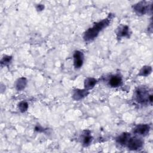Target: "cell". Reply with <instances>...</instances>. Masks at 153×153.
I'll list each match as a JSON object with an SVG mask.
<instances>
[{
	"instance_id": "obj_6",
	"label": "cell",
	"mask_w": 153,
	"mask_h": 153,
	"mask_svg": "<svg viewBox=\"0 0 153 153\" xmlns=\"http://www.w3.org/2000/svg\"><path fill=\"white\" fill-rule=\"evenodd\" d=\"M135 11L139 14H144L147 11L148 7L145 4V2H141L134 5Z\"/></svg>"
},
{
	"instance_id": "obj_14",
	"label": "cell",
	"mask_w": 153,
	"mask_h": 153,
	"mask_svg": "<svg viewBox=\"0 0 153 153\" xmlns=\"http://www.w3.org/2000/svg\"><path fill=\"white\" fill-rule=\"evenodd\" d=\"M120 35L122 37H126L129 34V28L126 26H124L122 28V30H120L119 32Z\"/></svg>"
},
{
	"instance_id": "obj_2",
	"label": "cell",
	"mask_w": 153,
	"mask_h": 153,
	"mask_svg": "<svg viewBox=\"0 0 153 153\" xmlns=\"http://www.w3.org/2000/svg\"><path fill=\"white\" fill-rule=\"evenodd\" d=\"M129 148L132 150H136L142 147L143 141L141 138H130L129 139L128 142L127 143Z\"/></svg>"
},
{
	"instance_id": "obj_13",
	"label": "cell",
	"mask_w": 153,
	"mask_h": 153,
	"mask_svg": "<svg viewBox=\"0 0 153 153\" xmlns=\"http://www.w3.org/2000/svg\"><path fill=\"white\" fill-rule=\"evenodd\" d=\"M28 108V105L26 102H21L19 104V108L21 112H25Z\"/></svg>"
},
{
	"instance_id": "obj_15",
	"label": "cell",
	"mask_w": 153,
	"mask_h": 153,
	"mask_svg": "<svg viewBox=\"0 0 153 153\" xmlns=\"http://www.w3.org/2000/svg\"><path fill=\"white\" fill-rule=\"evenodd\" d=\"M91 139H92V138L89 135L86 136L84 137V141H83L85 145H88V143H89L91 142V140H92Z\"/></svg>"
},
{
	"instance_id": "obj_5",
	"label": "cell",
	"mask_w": 153,
	"mask_h": 153,
	"mask_svg": "<svg viewBox=\"0 0 153 153\" xmlns=\"http://www.w3.org/2000/svg\"><path fill=\"white\" fill-rule=\"evenodd\" d=\"M74 66L76 68H80L83 65V56L82 52L77 51L74 54Z\"/></svg>"
},
{
	"instance_id": "obj_8",
	"label": "cell",
	"mask_w": 153,
	"mask_h": 153,
	"mask_svg": "<svg viewBox=\"0 0 153 153\" xmlns=\"http://www.w3.org/2000/svg\"><path fill=\"white\" fill-rule=\"evenodd\" d=\"M87 93H88L87 92V90H77L76 91H75L74 93V98L75 100H80L85 97V96L87 95Z\"/></svg>"
},
{
	"instance_id": "obj_11",
	"label": "cell",
	"mask_w": 153,
	"mask_h": 153,
	"mask_svg": "<svg viewBox=\"0 0 153 153\" xmlns=\"http://www.w3.org/2000/svg\"><path fill=\"white\" fill-rule=\"evenodd\" d=\"M96 83V80L92 78H87L85 81V87L87 88H91L94 87L95 84Z\"/></svg>"
},
{
	"instance_id": "obj_3",
	"label": "cell",
	"mask_w": 153,
	"mask_h": 153,
	"mask_svg": "<svg viewBox=\"0 0 153 153\" xmlns=\"http://www.w3.org/2000/svg\"><path fill=\"white\" fill-rule=\"evenodd\" d=\"M148 92L143 88H139L136 92V99L140 103H143L148 100Z\"/></svg>"
},
{
	"instance_id": "obj_7",
	"label": "cell",
	"mask_w": 153,
	"mask_h": 153,
	"mask_svg": "<svg viewBox=\"0 0 153 153\" xmlns=\"http://www.w3.org/2000/svg\"><path fill=\"white\" fill-rule=\"evenodd\" d=\"M131 138V135L124 133H123L122 135H120L118 138H117V142L120 144L124 146V145H127L129 139Z\"/></svg>"
},
{
	"instance_id": "obj_1",
	"label": "cell",
	"mask_w": 153,
	"mask_h": 153,
	"mask_svg": "<svg viewBox=\"0 0 153 153\" xmlns=\"http://www.w3.org/2000/svg\"><path fill=\"white\" fill-rule=\"evenodd\" d=\"M109 20L108 19H104L97 23L91 28L88 29L84 34V39L86 41H90L98 36L99 32L104 28L108 25Z\"/></svg>"
},
{
	"instance_id": "obj_16",
	"label": "cell",
	"mask_w": 153,
	"mask_h": 153,
	"mask_svg": "<svg viewBox=\"0 0 153 153\" xmlns=\"http://www.w3.org/2000/svg\"><path fill=\"white\" fill-rule=\"evenodd\" d=\"M12 59V58L10 57V56H5V57L2 59L1 61V63H4V64H7L9 62H10V60Z\"/></svg>"
},
{
	"instance_id": "obj_4",
	"label": "cell",
	"mask_w": 153,
	"mask_h": 153,
	"mask_svg": "<svg viewBox=\"0 0 153 153\" xmlns=\"http://www.w3.org/2000/svg\"><path fill=\"white\" fill-rule=\"evenodd\" d=\"M150 131V126L147 124H140L137 126L135 129L134 132L139 135L146 136Z\"/></svg>"
},
{
	"instance_id": "obj_12",
	"label": "cell",
	"mask_w": 153,
	"mask_h": 153,
	"mask_svg": "<svg viewBox=\"0 0 153 153\" xmlns=\"http://www.w3.org/2000/svg\"><path fill=\"white\" fill-rule=\"evenodd\" d=\"M152 71V68L151 67H144L140 71L139 75L141 76H147L149 75Z\"/></svg>"
},
{
	"instance_id": "obj_10",
	"label": "cell",
	"mask_w": 153,
	"mask_h": 153,
	"mask_svg": "<svg viewBox=\"0 0 153 153\" xmlns=\"http://www.w3.org/2000/svg\"><path fill=\"white\" fill-rule=\"evenodd\" d=\"M121 83H122V78L119 76L112 77L109 81V84L112 87H117Z\"/></svg>"
},
{
	"instance_id": "obj_17",
	"label": "cell",
	"mask_w": 153,
	"mask_h": 153,
	"mask_svg": "<svg viewBox=\"0 0 153 153\" xmlns=\"http://www.w3.org/2000/svg\"><path fill=\"white\" fill-rule=\"evenodd\" d=\"M44 9V6L42 5H38L37 6V9L39 10H42Z\"/></svg>"
},
{
	"instance_id": "obj_9",
	"label": "cell",
	"mask_w": 153,
	"mask_h": 153,
	"mask_svg": "<svg viewBox=\"0 0 153 153\" xmlns=\"http://www.w3.org/2000/svg\"><path fill=\"white\" fill-rule=\"evenodd\" d=\"M27 85V80L25 78H19L16 84V87L18 90H21L23 89Z\"/></svg>"
}]
</instances>
